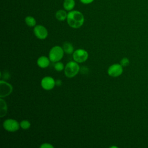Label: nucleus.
Listing matches in <instances>:
<instances>
[{"label":"nucleus","mask_w":148,"mask_h":148,"mask_svg":"<svg viewBox=\"0 0 148 148\" xmlns=\"http://www.w3.org/2000/svg\"><path fill=\"white\" fill-rule=\"evenodd\" d=\"M68 25L73 28H80L84 23V17L79 11L72 10L68 13L66 18Z\"/></svg>","instance_id":"nucleus-1"},{"label":"nucleus","mask_w":148,"mask_h":148,"mask_svg":"<svg viewBox=\"0 0 148 148\" xmlns=\"http://www.w3.org/2000/svg\"><path fill=\"white\" fill-rule=\"evenodd\" d=\"M80 66L75 61L68 62L64 68V73L67 77L72 78L75 76L80 71Z\"/></svg>","instance_id":"nucleus-2"},{"label":"nucleus","mask_w":148,"mask_h":148,"mask_svg":"<svg viewBox=\"0 0 148 148\" xmlns=\"http://www.w3.org/2000/svg\"><path fill=\"white\" fill-rule=\"evenodd\" d=\"M64 51L62 47L59 46H53L49 53V58L50 61L56 62L61 60L64 56Z\"/></svg>","instance_id":"nucleus-3"},{"label":"nucleus","mask_w":148,"mask_h":148,"mask_svg":"<svg viewBox=\"0 0 148 148\" xmlns=\"http://www.w3.org/2000/svg\"><path fill=\"white\" fill-rule=\"evenodd\" d=\"M72 57L73 60L77 63H82L88 59V53L84 49H79L75 50L72 53Z\"/></svg>","instance_id":"nucleus-4"},{"label":"nucleus","mask_w":148,"mask_h":148,"mask_svg":"<svg viewBox=\"0 0 148 148\" xmlns=\"http://www.w3.org/2000/svg\"><path fill=\"white\" fill-rule=\"evenodd\" d=\"M20 125L18 121L13 119H8L3 123V127L9 132H15L19 130Z\"/></svg>","instance_id":"nucleus-5"},{"label":"nucleus","mask_w":148,"mask_h":148,"mask_svg":"<svg viewBox=\"0 0 148 148\" xmlns=\"http://www.w3.org/2000/svg\"><path fill=\"white\" fill-rule=\"evenodd\" d=\"M0 97L4 98L11 94L13 90L12 85L4 80L0 82Z\"/></svg>","instance_id":"nucleus-6"},{"label":"nucleus","mask_w":148,"mask_h":148,"mask_svg":"<svg viewBox=\"0 0 148 148\" xmlns=\"http://www.w3.org/2000/svg\"><path fill=\"white\" fill-rule=\"evenodd\" d=\"M34 33L35 36L39 39H45L48 36L47 29L42 25H35L34 28Z\"/></svg>","instance_id":"nucleus-7"},{"label":"nucleus","mask_w":148,"mask_h":148,"mask_svg":"<svg viewBox=\"0 0 148 148\" xmlns=\"http://www.w3.org/2000/svg\"><path fill=\"white\" fill-rule=\"evenodd\" d=\"M123 73V66L121 64H114L110 65L108 69V73L110 76L117 77Z\"/></svg>","instance_id":"nucleus-8"},{"label":"nucleus","mask_w":148,"mask_h":148,"mask_svg":"<svg viewBox=\"0 0 148 148\" xmlns=\"http://www.w3.org/2000/svg\"><path fill=\"white\" fill-rule=\"evenodd\" d=\"M56 85V81L51 76H45L41 80V86L45 90H52Z\"/></svg>","instance_id":"nucleus-9"},{"label":"nucleus","mask_w":148,"mask_h":148,"mask_svg":"<svg viewBox=\"0 0 148 148\" xmlns=\"http://www.w3.org/2000/svg\"><path fill=\"white\" fill-rule=\"evenodd\" d=\"M50 59L46 56H40L37 60L38 65L41 68H46L50 64Z\"/></svg>","instance_id":"nucleus-10"},{"label":"nucleus","mask_w":148,"mask_h":148,"mask_svg":"<svg viewBox=\"0 0 148 148\" xmlns=\"http://www.w3.org/2000/svg\"><path fill=\"white\" fill-rule=\"evenodd\" d=\"M7 105L5 101L1 98L0 99V117H3L7 113Z\"/></svg>","instance_id":"nucleus-11"},{"label":"nucleus","mask_w":148,"mask_h":148,"mask_svg":"<svg viewBox=\"0 0 148 148\" xmlns=\"http://www.w3.org/2000/svg\"><path fill=\"white\" fill-rule=\"evenodd\" d=\"M62 49L64 51V53L71 54L74 52V48L73 45L69 42H65L62 45Z\"/></svg>","instance_id":"nucleus-12"},{"label":"nucleus","mask_w":148,"mask_h":148,"mask_svg":"<svg viewBox=\"0 0 148 148\" xmlns=\"http://www.w3.org/2000/svg\"><path fill=\"white\" fill-rule=\"evenodd\" d=\"M75 5V0H65L63 3L64 8L66 10L71 11L72 9H73Z\"/></svg>","instance_id":"nucleus-13"},{"label":"nucleus","mask_w":148,"mask_h":148,"mask_svg":"<svg viewBox=\"0 0 148 148\" xmlns=\"http://www.w3.org/2000/svg\"><path fill=\"white\" fill-rule=\"evenodd\" d=\"M68 14L64 10H59L56 13V17L59 21H64L67 18Z\"/></svg>","instance_id":"nucleus-14"},{"label":"nucleus","mask_w":148,"mask_h":148,"mask_svg":"<svg viewBox=\"0 0 148 148\" xmlns=\"http://www.w3.org/2000/svg\"><path fill=\"white\" fill-rule=\"evenodd\" d=\"M25 21L29 27H34L36 25V20L32 16H27L25 18Z\"/></svg>","instance_id":"nucleus-15"},{"label":"nucleus","mask_w":148,"mask_h":148,"mask_svg":"<svg viewBox=\"0 0 148 148\" xmlns=\"http://www.w3.org/2000/svg\"><path fill=\"white\" fill-rule=\"evenodd\" d=\"M20 127L24 130H27L31 127V123L28 120H24L20 123Z\"/></svg>","instance_id":"nucleus-16"},{"label":"nucleus","mask_w":148,"mask_h":148,"mask_svg":"<svg viewBox=\"0 0 148 148\" xmlns=\"http://www.w3.org/2000/svg\"><path fill=\"white\" fill-rule=\"evenodd\" d=\"M64 68H65V67H64L63 63L60 62V61L56 62V63L54 65V69H56V71H57L58 72H60V71L64 70Z\"/></svg>","instance_id":"nucleus-17"},{"label":"nucleus","mask_w":148,"mask_h":148,"mask_svg":"<svg viewBox=\"0 0 148 148\" xmlns=\"http://www.w3.org/2000/svg\"><path fill=\"white\" fill-rule=\"evenodd\" d=\"M130 63L129 60L127 58H123L121 59V60L120 61V64L123 67V66H127Z\"/></svg>","instance_id":"nucleus-18"},{"label":"nucleus","mask_w":148,"mask_h":148,"mask_svg":"<svg viewBox=\"0 0 148 148\" xmlns=\"http://www.w3.org/2000/svg\"><path fill=\"white\" fill-rule=\"evenodd\" d=\"M40 148H53L54 146L49 143H44L40 145Z\"/></svg>","instance_id":"nucleus-19"},{"label":"nucleus","mask_w":148,"mask_h":148,"mask_svg":"<svg viewBox=\"0 0 148 148\" xmlns=\"http://www.w3.org/2000/svg\"><path fill=\"white\" fill-rule=\"evenodd\" d=\"M94 0H80V1L84 4H88L93 2Z\"/></svg>","instance_id":"nucleus-20"},{"label":"nucleus","mask_w":148,"mask_h":148,"mask_svg":"<svg viewBox=\"0 0 148 148\" xmlns=\"http://www.w3.org/2000/svg\"><path fill=\"white\" fill-rule=\"evenodd\" d=\"M62 80H60V79H57L56 80V85L57 86H60L62 85Z\"/></svg>","instance_id":"nucleus-21"}]
</instances>
